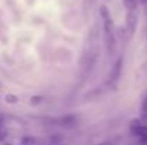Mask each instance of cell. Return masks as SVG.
<instances>
[{
    "label": "cell",
    "instance_id": "cell-1",
    "mask_svg": "<svg viewBox=\"0 0 147 145\" xmlns=\"http://www.w3.org/2000/svg\"><path fill=\"white\" fill-rule=\"evenodd\" d=\"M137 24H139V14L137 11H127L126 14V30L129 33V36H133L137 30Z\"/></svg>",
    "mask_w": 147,
    "mask_h": 145
},
{
    "label": "cell",
    "instance_id": "cell-10",
    "mask_svg": "<svg viewBox=\"0 0 147 145\" xmlns=\"http://www.w3.org/2000/svg\"><path fill=\"white\" fill-rule=\"evenodd\" d=\"M4 138H6V131H3V128H1V130H0V142H1Z\"/></svg>",
    "mask_w": 147,
    "mask_h": 145
},
{
    "label": "cell",
    "instance_id": "cell-11",
    "mask_svg": "<svg viewBox=\"0 0 147 145\" xmlns=\"http://www.w3.org/2000/svg\"><path fill=\"white\" fill-rule=\"evenodd\" d=\"M3 128V121H1V118H0V130Z\"/></svg>",
    "mask_w": 147,
    "mask_h": 145
},
{
    "label": "cell",
    "instance_id": "cell-2",
    "mask_svg": "<svg viewBox=\"0 0 147 145\" xmlns=\"http://www.w3.org/2000/svg\"><path fill=\"white\" fill-rule=\"evenodd\" d=\"M121 70H123V57H119L116 60V63L113 64V68L110 71V83H117L120 76H121Z\"/></svg>",
    "mask_w": 147,
    "mask_h": 145
},
{
    "label": "cell",
    "instance_id": "cell-6",
    "mask_svg": "<svg viewBox=\"0 0 147 145\" xmlns=\"http://www.w3.org/2000/svg\"><path fill=\"white\" fill-rule=\"evenodd\" d=\"M4 100H6L7 104H17L19 102V97L16 96V94H6Z\"/></svg>",
    "mask_w": 147,
    "mask_h": 145
},
{
    "label": "cell",
    "instance_id": "cell-3",
    "mask_svg": "<svg viewBox=\"0 0 147 145\" xmlns=\"http://www.w3.org/2000/svg\"><path fill=\"white\" fill-rule=\"evenodd\" d=\"M130 131H131L133 135H136V137L139 138V137H142V135L147 134V125L146 124H143L140 120H134V121H131Z\"/></svg>",
    "mask_w": 147,
    "mask_h": 145
},
{
    "label": "cell",
    "instance_id": "cell-8",
    "mask_svg": "<svg viewBox=\"0 0 147 145\" xmlns=\"http://www.w3.org/2000/svg\"><path fill=\"white\" fill-rule=\"evenodd\" d=\"M142 115L147 117V93L143 98V102H142Z\"/></svg>",
    "mask_w": 147,
    "mask_h": 145
},
{
    "label": "cell",
    "instance_id": "cell-9",
    "mask_svg": "<svg viewBox=\"0 0 147 145\" xmlns=\"http://www.w3.org/2000/svg\"><path fill=\"white\" fill-rule=\"evenodd\" d=\"M139 145H147V134L139 137Z\"/></svg>",
    "mask_w": 147,
    "mask_h": 145
},
{
    "label": "cell",
    "instance_id": "cell-4",
    "mask_svg": "<svg viewBox=\"0 0 147 145\" xmlns=\"http://www.w3.org/2000/svg\"><path fill=\"white\" fill-rule=\"evenodd\" d=\"M59 125L66 127V128H73V127L77 125V118H76V115H73V114L63 115V117L59 120Z\"/></svg>",
    "mask_w": 147,
    "mask_h": 145
},
{
    "label": "cell",
    "instance_id": "cell-7",
    "mask_svg": "<svg viewBox=\"0 0 147 145\" xmlns=\"http://www.w3.org/2000/svg\"><path fill=\"white\" fill-rule=\"evenodd\" d=\"M43 96H33L30 98V104L32 105H39V104H42L43 102Z\"/></svg>",
    "mask_w": 147,
    "mask_h": 145
},
{
    "label": "cell",
    "instance_id": "cell-5",
    "mask_svg": "<svg viewBox=\"0 0 147 145\" xmlns=\"http://www.w3.org/2000/svg\"><path fill=\"white\" fill-rule=\"evenodd\" d=\"M139 1L140 0H123V4H124V7L129 11H134L137 9V6H139Z\"/></svg>",
    "mask_w": 147,
    "mask_h": 145
}]
</instances>
